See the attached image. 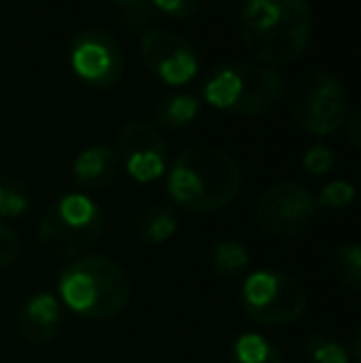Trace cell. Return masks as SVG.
Masks as SVG:
<instances>
[{"label":"cell","instance_id":"obj_25","mask_svg":"<svg viewBox=\"0 0 361 363\" xmlns=\"http://www.w3.org/2000/svg\"><path fill=\"white\" fill-rule=\"evenodd\" d=\"M344 126H347V139H349V144H352V148H359V116L354 114V111H349Z\"/></svg>","mask_w":361,"mask_h":363},{"label":"cell","instance_id":"obj_5","mask_svg":"<svg viewBox=\"0 0 361 363\" xmlns=\"http://www.w3.org/2000/svg\"><path fill=\"white\" fill-rule=\"evenodd\" d=\"M104 233V213L87 193H65L40 220V247L57 259L82 257Z\"/></svg>","mask_w":361,"mask_h":363},{"label":"cell","instance_id":"obj_17","mask_svg":"<svg viewBox=\"0 0 361 363\" xmlns=\"http://www.w3.org/2000/svg\"><path fill=\"white\" fill-rule=\"evenodd\" d=\"M211 267L221 279L238 282L250 267V252L238 240H221L211 252Z\"/></svg>","mask_w":361,"mask_h":363},{"label":"cell","instance_id":"obj_11","mask_svg":"<svg viewBox=\"0 0 361 363\" xmlns=\"http://www.w3.org/2000/svg\"><path fill=\"white\" fill-rule=\"evenodd\" d=\"M139 52L151 74L169 86H183L201 72V57L186 38L171 30H146L139 40Z\"/></svg>","mask_w":361,"mask_h":363},{"label":"cell","instance_id":"obj_4","mask_svg":"<svg viewBox=\"0 0 361 363\" xmlns=\"http://www.w3.org/2000/svg\"><path fill=\"white\" fill-rule=\"evenodd\" d=\"M284 79L274 69L255 62H228L203 82V101L223 114L262 116L284 99Z\"/></svg>","mask_w":361,"mask_h":363},{"label":"cell","instance_id":"obj_9","mask_svg":"<svg viewBox=\"0 0 361 363\" xmlns=\"http://www.w3.org/2000/svg\"><path fill=\"white\" fill-rule=\"evenodd\" d=\"M124 50L111 33L89 28L74 35L70 45V69L91 89H111L124 77Z\"/></svg>","mask_w":361,"mask_h":363},{"label":"cell","instance_id":"obj_12","mask_svg":"<svg viewBox=\"0 0 361 363\" xmlns=\"http://www.w3.org/2000/svg\"><path fill=\"white\" fill-rule=\"evenodd\" d=\"M62 301L50 291H38L33 294L18 314V331L28 344L43 346L50 344L62 329Z\"/></svg>","mask_w":361,"mask_h":363},{"label":"cell","instance_id":"obj_14","mask_svg":"<svg viewBox=\"0 0 361 363\" xmlns=\"http://www.w3.org/2000/svg\"><path fill=\"white\" fill-rule=\"evenodd\" d=\"M198 114H201V99H198L196 94H186V91L166 94L154 109L156 124L169 131L188 126L191 121H196Z\"/></svg>","mask_w":361,"mask_h":363},{"label":"cell","instance_id":"obj_24","mask_svg":"<svg viewBox=\"0 0 361 363\" xmlns=\"http://www.w3.org/2000/svg\"><path fill=\"white\" fill-rule=\"evenodd\" d=\"M18 252H20L18 235H15V230L10 225H5L0 220V269L10 267L15 262V257H18Z\"/></svg>","mask_w":361,"mask_h":363},{"label":"cell","instance_id":"obj_16","mask_svg":"<svg viewBox=\"0 0 361 363\" xmlns=\"http://www.w3.org/2000/svg\"><path fill=\"white\" fill-rule=\"evenodd\" d=\"M228 361L231 363H284L282 354L272 341L265 336L255 334V331H245V334L235 336L228 351Z\"/></svg>","mask_w":361,"mask_h":363},{"label":"cell","instance_id":"obj_3","mask_svg":"<svg viewBox=\"0 0 361 363\" xmlns=\"http://www.w3.org/2000/svg\"><path fill=\"white\" fill-rule=\"evenodd\" d=\"M60 301L84 319H111L129 304L131 284L126 272L104 255H87L60 272Z\"/></svg>","mask_w":361,"mask_h":363},{"label":"cell","instance_id":"obj_8","mask_svg":"<svg viewBox=\"0 0 361 363\" xmlns=\"http://www.w3.org/2000/svg\"><path fill=\"white\" fill-rule=\"evenodd\" d=\"M317 218L314 196L294 181H279L267 186L255 203V223L267 238L292 240L307 233Z\"/></svg>","mask_w":361,"mask_h":363},{"label":"cell","instance_id":"obj_7","mask_svg":"<svg viewBox=\"0 0 361 363\" xmlns=\"http://www.w3.org/2000/svg\"><path fill=\"white\" fill-rule=\"evenodd\" d=\"M240 306L265 326H287L307 311V291L282 269H255L243 279Z\"/></svg>","mask_w":361,"mask_h":363},{"label":"cell","instance_id":"obj_6","mask_svg":"<svg viewBox=\"0 0 361 363\" xmlns=\"http://www.w3.org/2000/svg\"><path fill=\"white\" fill-rule=\"evenodd\" d=\"M289 116L302 131L312 136H332L344 129L349 111V91L342 82L329 72L299 74L287 94Z\"/></svg>","mask_w":361,"mask_h":363},{"label":"cell","instance_id":"obj_19","mask_svg":"<svg viewBox=\"0 0 361 363\" xmlns=\"http://www.w3.org/2000/svg\"><path fill=\"white\" fill-rule=\"evenodd\" d=\"M30 208V191L13 176H0V218H20Z\"/></svg>","mask_w":361,"mask_h":363},{"label":"cell","instance_id":"obj_15","mask_svg":"<svg viewBox=\"0 0 361 363\" xmlns=\"http://www.w3.org/2000/svg\"><path fill=\"white\" fill-rule=\"evenodd\" d=\"M179 230V218L171 208L166 206H151L136 220V233L139 240L146 245H166Z\"/></svg>","mask_w":361,"mask_h":363},{"label":"cell","instance_id":"obj_13","mask_svg":"<svg viewBox=\"0 0 361 363\" xmlns=\"http://www.w3.org/2000/svg\"><path fill=\"white\" fill-rule=\"evenodd\" d=\"M121 166L116 151L111 146H89L84 151L77 153L72 163V176L77 181V186H82L84 191H104L116 181Z\"/></svg>","mask_w":361,"mask_h":363},{"label":"cell","instance_id":"obj_21","mask_svg":"<svg viewBox=\"0 0 361 363\" xmlns=\"http://www.w3.org/2000/svg\"><path fill=\"white\" fill-rule=\"evenodd\" d=\"M354 198H357V188L344 178H337V181H329L314 201H317V208L322 206L327 211H347Z\"/></svg>","mask_w":361,"mask_h":363},{"label":"cell","instance_id":"obj_10","mask_svg":"<svg viewBox=\"0 0 361 363\" xmlns=\"http://www.w3.org/2000/svg\"><path fill=\"white\" fill-rule=\"evenodd\" d=\"M116 158L126 176L136 183H154L169 171L166 141L156 126L141 119L126 121L116 136Z\"/></svg>","mask_w":361,"mask_h":363},{"label":"cell","instance_id":"obj_23","mask_svg":"<svg viewBox=\"0 0 361 363\" xmlns=\"http://www.w3.org/2000/svg\"><path fill=\"white\" fill-rule=\"evenodd\" d=\"M334 163H337L334 151L329 146H322V144L309 146L302 156V168L309 173V176H324V173L332 171Z\"/></svg>","mask_w":361,"mask_h":363},{"label":"cell","instance_id":"obj_20","mask_svg":"<svg viewBox=\"0 0 361 363\" xmlns=\"http://www.w3.org/2000/svg\"><path fill=\"white\" fill-rule=\"evenodd\" d=\"M304 356H307V363H352L347 349L337 339L324 334L309 336L304 344Z\"/></svg>","mask_w":361,"mask_h":363},{"label":"cell","instance_id":"obj_2","mask_svg":"<svg viewBox=\"0 0 361 363\" xmlns=\"http://www.w3.org/2000/svg\"><path fill=\"white\" fill-rule=\"evenodd\" d=\"M240 188V166L231 153L218 146L186 148L166 171V193L188 213H213L228 208Z\"/></svg>","mask_w":361,"mask_h":363},{"label":"cell","instance_id":"obj_18","mask_svg":"<svg viewBox=\"0 0 361 363\" xmlns=\"http://www.w3.org/2000/svg\"><path fill=\"white\" fill-rule=\"evenodd\" d=\"M332 269L342 287L349 291L361 289V247L357 242H342L332 250Z\"/></svg>","mask_w":361,"mask_h":363},{"label":"cell","instance_id":"obj_26","mask_svg":"<svg viewBox=\"0 0 361 363\" xmlns=\"http://www.w3.org/2000/svg\"><path fill=\"white\" fill-rule=\"evenodd\" d=\"M114 3L124 5V8H131V5H139V3H141V0H114Z\"/></svg>","mask_w":361,"mask_h":363},{"label":"cell","instance_id":"obj_1","mask_svg":"<svg viewBox=\"0 0 361 363\" xmlns=\"http://www.w3.org/2000/svg\"><path fill=\"white\" fill-rule=\"evenodd\" d=\"M240 38L260 65L289 67L312 40V5L309 0H245Z\"/></svg>","mask_w":361,"mask_h":363},{"label":"cell","instance_id":"obj_22","mask_svg":"<svg viewBox=\"0 0 361 363\" xmlns=\"http://www.w3.org/2000/svg\"><path fill=\"white\" fill-rule=\"evenodd\" d=\"M146 3V8L151 13H159L164 18H171V20H186L191 15H196L198 5L201 0H141Z\"/></svg>","mask_w":361,"mask_h":363}]
</instances>
